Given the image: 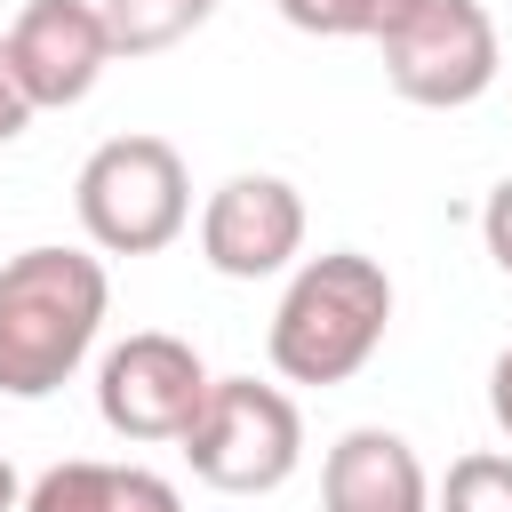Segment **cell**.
Here are the masks:
<instances>
[{
    "label": "cell",
    "mask_w": 512,
    "mask_h": 512,
    "mask_svg": "<svg viewBox=\"0 0 512 512\" xmlns=\"http://www.w3.org/2000/svg\"><path fill=\"white\" fill-rule=\"evenodd\" d=\"M112 312V272L96 248H16L0 264V392L48 400L80 376L96 352V328Z\"/></svg>",
    "instance_id": "1"
},
{
    "label": "cell",
    "mask_w": 512,
    "mask_h": 512,
    "mask_svg": "<svg viewBox=\"0 0 512 512\" xmlns=\"http://www.w3.org/2000/svg\"><path fill=\"white\" fill-rule=\"evenodd\" d=\"M392 328V272L360 248L304 256L272 304L264 352L280 384H352Z\"/></svg>",
    "instance_id": "2"
},
{
    "label": "cell",
    "mask_w": 512,
    "mask_h": 512,
    "mask_svg": "<svg viewBox=\"0 0 512 512\" xmlns=\"http://www.w3.org/2000/svg\"><path fill=\"white\" fill-rule=\"evenodd\" d=\"M72 216L96 256H160L192 224V168L168 136H104L72 176Z\"/></svg>",
    "instance_id": "3"
},
{
    "label": "cell",
    "mask_w": 512,
    "mask_h": 512,
    "mask_svg": "<svg viewBox=\"0 0 512 512\" xmlns=\"http://www.w3.org/2000/svg\"><path fill=\"white\" fill-rule=\"evenodd\" d=\"M184 464L200 488L216 496H272L296 480L304 464V416L280 384H256V376H216L200 424L184 432Z\"/></svg>",
    "instance_id": "4"
},
{
    "label": "cell",
    "mask_w": 512,
    "mask_h": 512,
    "mask_svg": "<svg viewBox=\"0 0 512 512\" xmlns=\"http://www.w3.org/2000/svg\"><path fill=\"white\" fill-rule=\"evenodd\" d=\"M384 48V80L392 96L424 104V112H464L496 88L504 72V40H496V16L480 0H424L400 32L376 40Z\"/></svg>",
    "instance_id": "5"
},
{
    "label": "cell",
    "mask_w": 512,
    "mask_h": 512,
    "mask_svg": "<svg viewBox=\"0 0 512 512\" xmlns=\"http://www.w3.org/2000/svg\"><path fill=\"white\" fill-rule=\"evenodd\" d=\"M208 392H216L208 360L184 336H168V328H136V336H120L96 360V416L120 440H144V448L152 440H176L184 448V432L200 424Z\"/></svg>",
    "instance_id": "6"
},
{
    "label": "cell",
    "mask_w": 512,
    "mask_h": 512,
    "mask_svg": "<svg viewBox=\"0 0 512 512\" xmlns=\"http://www.w3.org/2000/svg\"><path fill=\"white\" fill-rule=\"evenodd\" d=\"M200 256L224 280H272L304 256V192L288 176H224L200 200Z\"/></svg>",
    "instance_id": "7"
},
{
    "label": "cell",
    "mask_w": 512,
    "mask_h": 512,
    "mask_svg": "<svg viewBox=\"0 0 512 512\" xmlns=\"http://www.w3.org/2000/svg\"><path fill=\"white\" fill-rule=\"evenodd\" d=\"M0 40H8V64H16V80L40 112L80 104L112 64V32H104L96 0H24Z\"/></svg>",
    "instance_id": "8"
},
{
    "label": "cell",
    "mask_w": 512,
    "mask_h": 512,
    "mask_svg": "<svg viewBox=\"0 0 512 512\" xmlns=\"http://www.w3.org/2000/svg\"><path fill=\"white\" fill-rule=\"evenodd\" d=\"M320 512H432V472L400 432L352 424L320 456Z\"/></svg>",
    "instance_id": "9"
},
{
    "label": "cell",
    "mask_w": 512,
    "mask_h": 512,
    "mask_svg": "<svg viewBox=\"0 0 512 512\" xmlns=\"http://www.w3.org/2000/svg\"><path fill=\"white\" fill-rule=\"evenodd\" d=\"M24 512H184L176 480L152 464H104V456H64L40 480H24Z\"/></svg>",
    "instance_id": "10"
},
{
    "label": "cell",
    "mask_w": 512,
    "mask_h": 512,
    "mask_svg": "<svg viewBox=\"0 0 512 512\" xmlns=\"http://www.w3.org/2000/svg\"><path fill=\"white\" fill-rule=\"evenodd\" d=\"M96 8L112 32V56H160V48L192 40L224 0H96Z\"/></svg>",
    "instance_id": "11"
},
{
    "label": "cell",
    "mask_w": 512,
    "mask_h": 512,
    "mask_svg": "<svg viewBox=\"0 0 512 512\" xmlns=\"http://www.w3.org/2000/svg\"><path fill=\"white\" fill-rule=\"evenodd\" d=\"M296 32H312V40H384V32H400L424 0H272Z\"/></svg>",
    "instance_id": "12"
},
{
    "label": "cell",
    "mask_w": 512,
    "mask_h": 512,
    "mask_svg": "<svg viewBox=\"0 0 512 512\" xmlns=\"http://www.w3.org/2000/svg\"><path fill=\"white\" fill-rule=\"evenodd\" d=\"M432 512H512V456H504V448L456 456L448 480L432 488Z\"/></svg>",
    "instance_id": "13"
},
{
    "label": "cell",
    "mask_w": 512,
    "mask_h": 512,
    "mask_svg": "<svg viewBox=\"0 0 512 512\" xmlns=\"http://www.w3.org/2000/svg\"><path fill=\"white\" fill-rule=\"evenodd\" d=\"M480 240H488L496 272H512V176L488 184V200H480Z\"/></svg>",
    "instance_id": "14"
},
{
    "label": "cell",
    "mask_w": 512,
    "mask_h": 512,
    "mask_svg": "<svg viewBox=\"0 0 512 512\" xmlns=\"http://www.w3.org/2000/svg\"><path fill=\"white\" fill-rule=\"evenodd\" d=\"M32 96H24V80H16V64H8V40H0V144H16L24 128H32Z\"/></svg>",
    "instance_id": "15"
},
{
    "label": "cell",
    "mask_w": 512,
    "mask_h": 512,
    "mask_svg": "<svg viewBox=\"0 0 512 512\" xmlns=\"http://www.w3.org/2000/svg\"><path fill=\"white\" fill-rule=\"evenodd\" d=\"M488 416H496V432L512 440V344L488 360Z\"/></svg>",
    "instance_id": "16"
},
{
    "label": "cell",
    "mask_w": 512,
    "mask_h": 512,
    "mask_svg": "<svg viewBox=\"0 0 512 512\" xmlns=\"http://www.w3.org/2000/svg\"><path fill=\"white\" fill-rule=\"evenodd\" d=\"M0 512H24V480H16L8 456H0Z\"/></svg>",
    "instance_id": "17"
}]
</instances>
